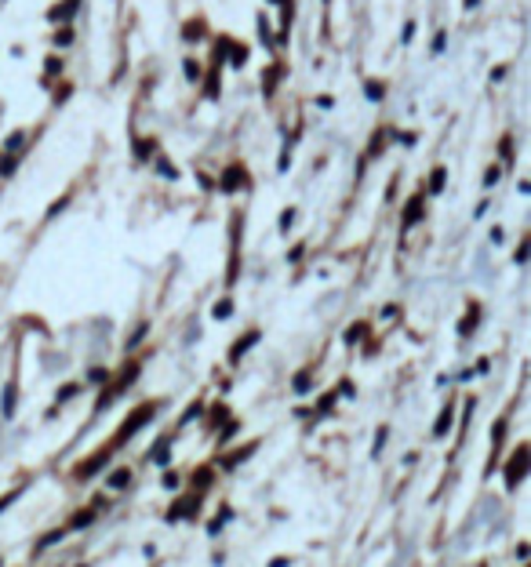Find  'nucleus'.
<instances>
[{
    "label": "nucleus",
    "mask_w": 531,
    "mask_h": 567,
    "mask_svg": "<svg viewBox=\"0 0 531 567\" xmlns=\"http://www.w3.org/2000/svg\"><path fill=\"white\" fill-rule=\"evenodd\" d=\"M448 48V33H436V40H433V51H444Z\"/></svg>",
    "instance_id": "6"
},
{
    "label": "nucleus",
    "mask_w": 531,
    "mask_h": 567,
    "mask_svg": "<svg viewBox=\"0 0 531 567\" xmlns=\"http://www.w3.org/2000/svg\"><path fill=\"white\" fill-rule=\"evenodd\" d=\"M215 317H218V320L230 317V302H218V306H215Z\"/></svg>",
    "instance_id": "7"
},
{
    "label": "nucleus",
    "mask_w": 531,
    "mask_h": 567,
    "mask_svg": "<svg viewBox=\"0 0 531 567\" xmlns=\"http://www.w3.org/2000/svg\"><path fill=\"white\" fill-rule=\"evenodd\" d=\"M368 99H382V87L379 84H368Z\"/></svg>",
    "instance_id": "9"
},
{
    "label": "nucleus",
    "mask_w": 531,
    "mask_h": 567,
    "mask_svg": "<svg viewBox=\"0 0 531 567\" xmlns=\"http://www.w3.org/2000/svg\"><path fill=\"white\" fill-rule=\"evenodd\" d=\"M484 182H488V185H495V182H498V168H491V171L484 175Z\"/></svg>",
    "instance_id": "10"
},
{
    "label": "nucleus",
    "mask_w": 531,
    "mask_h": 567,
    "mask_svg": "<svg viewBox=\"0 0 531 567\" xmlns=\"http://www.w3.org/2000/svg\"><path fill=\"white\" fill-rule=\"evenodd\" d=\"M419 215H422V207H419V204H408V211H404V226H412Z\"/></svg>",
    "instance_id": "4"
},
{
    "label": "nucleus",
    "mask_w": 531,
    "mask_h": 567,
    "mask_svg": "<svg viewBox=\"0 0 531 567\" xmlns=\"http://www.w3.org/2000/svg\"><path fill=\"white\" fill-rule=\"evenodd\" d=\"M237 182H244V175H240V168H237V164H233V168H230V171H226V175H222V189H233V185H237Z\"/></svg>",
    "instance_id": "3"
},
{
    "label": "nucleus",
    "mask_w": 531,
    "mask_h": 567,
    "mask_svg": "<svg viewBox=\"0 0 531 567\" xmlns=\"http://www.w3.org/2000/svg\"><path fill=\"white\" fill-rule=\"evenodd\" d=\"M524 465H527V448H520V451H517V458H513V465H510V480H513V484L520 480Z\"/></svg>",
    "instance_id": "1"
},
{
    "label": "nucleus",
    "mask_w": 531,
    "mask_h": 567,
    "mask_svg": "<svg viewBox=\"0 0 531 567\" xmlns=\"http://www.w3.org/2000/svg\"><path fill=\"white\" fill-rule=\"evenodd\" d=\"M11 171H15V161H11V156H4V161H0V175H11Z\"/></svg>",
    "instance_id": "5"
},
{
    "label": "nucleus",
    "mask_w": 531,
    "mask_h": 567,
    "mask_svg": "<svg viewBox=\"0 0 531 567\" xmlns=\"http://www.w3.org/2000/svg\"><path fill=\"white\" fill-rule=\"evenodd\" d=\"M291 218H295V211H291V207H288V211H284V215H280V230H288V226H291Z\"/></svg>",
    "instance_id": "8"
},
{
    "label": "nucleus",
    "mask_w": 531,
    "mask_h": 567,
    "mask_svg": "<svg viewBox=\"0 0 531 567\" xmlns=\"http://www.w3.org/2000/svg\"><path fill=\"white\" fill-rule=\"evenodd\" d=\"M444 185H448V171L444 168H436L433 171V178H429V193L436 197V193H444Z\"/></svg>",
    "instance_id": "2"
},
{
    "label": "nucleus",
    "mask_w": 531,
    "mask_h": 567,
    "mask_svg": "<svg viewBox=\"0 0 531 567\" xmlns=\"http://www.w3.org/2000/svg\"><path fill=\"white\" fill-rule=\"evenodd\" d=\"M273 4H284V0H273Z\"/></svg>",
    "instance_id": "11"
}]
</instances>
